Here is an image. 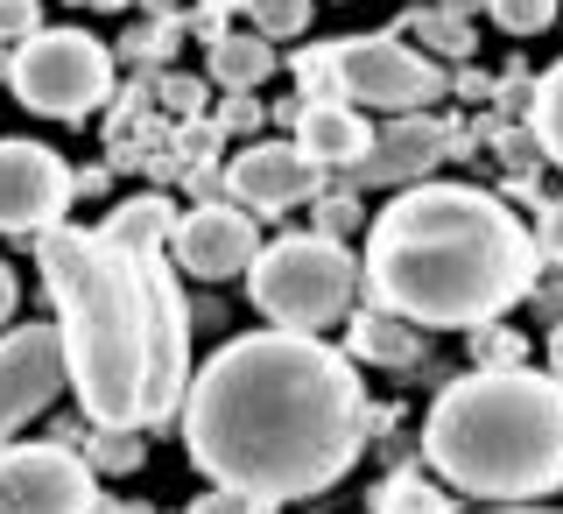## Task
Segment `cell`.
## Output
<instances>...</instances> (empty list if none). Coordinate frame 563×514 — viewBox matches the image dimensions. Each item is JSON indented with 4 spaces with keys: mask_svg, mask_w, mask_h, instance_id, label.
Masks as SVG:
<instances>
[{
    "mask_svg": "<svg viewBox=\"0 0 563 514\" xmlns=\"http://www.w3.org/2000/svg\"><path fill=\"white\" fill-rule=\"evenodd\" d=\"M422 451L472 501H542L563 486V381L528 367L451 381L430 402Z\"/></svg>",
    "mask_w": 563,
    "mask_h": 514,
    "instance_id": "277c9868",
    "label": "cell"
},
{
    "mask_svg": "<svg viewBox=\"0 0 563 514\" xmlns=\"http://www.w3.org/2000/svg\"><path fill=\"white\" fill-rule=\"evenodd\" d=\"M14 304H22V289H14V269H8V261H0V325H8V317H14Z\"/></svg>",
    "mask_w": 563,
    "mask_h": 514,
    "instance_id": "836d02e7",
    "label": "cell"
},
{
    "mask_svg": "<svg viewBox=\"0 0 563 514\" xmlns=\"http://www.w3.org/2000/svg\"><path fill=\"white\" fill-rule=\"evenodd\" d=\"M43 29V8H35V0H0V43H29V35Z\"/></svg>",
    "mask_w": 563,
    "mask_h": 514,
    "instance_id": "d4e9b609",
    "label": "cell"
},
{
    "mask_svg": "<svg viewBox=\"0 0 563 514\" xmlns=\"http://www.w3.org/2000/svg\"><path fill=\"white\" fill-rule=\"evenodd\" d=\"M536 254H550L556 269H563V198L542 205V233H536Z\"/></svg>",
    "mask_w": 563,
    "mask_h": 514,
    "instance_id": "f546056e",
    "label": "cell"
},
{
    "mask_svg": "<svg viewBox=\"0 0 563 514\" xmlns=\"http://www.w3.org/2000/svg\"><path fill=\"white\" fill-rule=\"evenodd\" d=\"M8 85L43 120H85L99 99H113V50L85 29H35L8 50Z\"/></svg>",
    "mask_w": 563,
    "mask_h": 514,
    "instance_id": "8992f818",
    "label": "cell"
},
{
    "mask_svg": "<svg viewBox=\"0 0 563 514\" xmlns=\"http://www.w3.org/2000/svg\"><path fill=\"white\" fill-rule=\"evenodd\" d=\"M366 381L310 331H246L190 374L184 451L211 486L254 501L331 493L366 451Z\"/></svg>",
    "mask_w": 563,
    "mask_h": 514,
    "instance_id": "6da1fadb",
    "label": "cell"
},
{
    "mask_svg": "<svg viewBox=\"0 0 563 514\" xmlns=\"http://www.w3.org/2000/svg\"><path fill=\"white\" fill-rule=\"evenodd\" d=\"M99 233L113 247H128V254H163V240L176 233V205L163 198V190H141V198H128Z\"/></svg>",
    "mask_w": 563,
    "mask_h": 514,
    "instance_id": "9a60e30c",
    "label": "cell"
},
{
    "mask_svg": "<svg viewBox=\"0 0 563 514\" xmlns=\"http://www.w3.org/2000/svg\"><path fill=\"white\" fill-rule=\"evenodd\" d=\"M254 128H261V106L246 99V92H233V99L219 106V134H254Z\"/></svg>",
    "mask_w": 563,
    "mask_h": 514,
    "instance_id": "f1b7e54d",
    "label": "cell"
},
{
    "mask_svg": "<svg viewBox=\"0 0 563 514\" xmlns=\"http://www.w3.org/2000/svg\"><path fill=\"white\" fill-rule=\"evenodd\" d=\"M198 8H211V14H233V8H246V0H198Z\"/></svg>",
    "mask_w": 563,
    "mask_h": 514,
    "instance_id": "74e56055",
    "label": "cell"
},
{
    "mask_svg": "<svg viewBox=\"0 0 563 514\" xmlns=\"http://www.w3.org/2000/svg\"><path fill=\"white\" fill-rule=\"evenodd\" d=\"M457 141H465V134H457L451 120L401 113L387 134H374V149H366V155H360V163H352L345 176H352V190H366V184H401V190H409L416 176H430L437 163H444Z\"/></svg>",
    "mask_w": 563,
    "mask_h": 514,
    "instance_id": "4fadbf2b",
    "label": "cell"
},
{
    "mask_svg": "<svg viewBox=\"0 0 563 514\" xmlns=\"http://www.w3.org/2000/svg\"><path fill=\"white\" fill-rule=\"evenodd\" d=\"M0 514H106V493L70 445H0Z\"/></svg>",
    "mask_w": 563,
    "mask_h": 514,
    "instance_id": "ba28073f",
    "label": "cell"
},
{
    "mask_svg": "<svg viewBox=\"0 0 563 514\" xmlns=\"http://www.w3.org/2000/svg\"><path fill=\"white\" fill-rule=\"evenodd\" d=\"M500 149H507V163H515V169H528V163L542 155V149H536V134H515V128L500 134Z\"/></svg>",
    "mask_w": 563,
    "mask_h": 514,
    "instance_id": "1f68e13d",
    "label": "cell"
},
{
    "mask_svg": "<svg viewBox=\"0 0 563 514\" xmlns=\"http://www.w3.org/2000/svg\"><path fill=\"white\" fill-rule=\"evenodd\" d=\"M92 472H134L141 466V437L134 430H92Z\"/></svg>",
    "mask_w": 563,
    "mask_h": 514,
    "instance_id": "603a6c76",
    "label": "cell"
},
{
    "mask_svg": "<svg viewBox=\"0 0 563 514\" xmlns=\"http://www.w3.org/2000/svg\"><path fill=\"white\" fill-rule=\"evenodd\" d=\"M254 254H261V233H254V211H240V205H198L169 233V269L205 275V282L246 275Z\"/></svg>",
    "mask_w": 563,
    "mask_h": 514,
    "instance_id": "8fae6325",
    "label": "cell"
},
{
    "mask_svg": "<svg viewBox=\"0 0 563 514\" xmlns=\"http://www.w3.org/2000/svg\"><path fill=\"white\" fill-rule=\"evenodd\" d=\"M225 190L246 211H282V205H303L324 190V169L310 163L296 141H246V149L225 163Z\"/></svg>",
    "mask_w": 563,
    "mask_h": 514,
    "instance_id": "7c38bea8",
    "label": "cell"
},
{
    "mask_svg": "<svg viewBox=\"0 0 563 514\" xmlns=\"http://www.w3.org/2000/svg\"><path fill=\"white\" fill-rule=\"evenodd\" d=\"M339 99L374 113H422L430 99H444V70L395 35H352L339 43Z\"/></svg>",
    "mask_w": 563,
    "mask_h": 514,
    "instance_id": "52a82bcc",
    "label": "cell"
},
{
    "mask_svg": "<svg viewBox=\"0 0 563 514\" xmlns=\"http://www.w3.org/2000/svg\"><path fill=\"white\" fill-rule=\"evenodd\" d=\"M550 381H563V317H556V331H550Z\"/></svg>",
    "mask_w": 563,
    "mask_h": 514,
    "instance_id": "e575fe53",
    "label": "cell"
},
{
    "mask_svg": "<svg viewBox=\"0 0 563 514\" xmlns=\"http://www.w3.org/2000/svg\"><path fill=\"white\" fill-rule=\"evenodd\" d=\"M64 346L57 325H14V339H0V445L22 423H35L49 402L64 395Z\"/></svg>",
    "mask_w": 563,
    "mask_h": 514,
    "instance_id": "30bf717a",
    "label": "cell"
},
{
    "mask_svg": "<svg viewBox=\"0 0 563 514\" xmlns=\"http://www.w3.org/2000/svg\"><path fill=\"white\" fill-rule=\"evenodd\" d=\"M246 22H254L261 43H282V35L310 29V0H246Z\"/></svg>",
    "mask_w": 563,
    "mask_h": 514,
    "instance_id": "ffe728a7",
    "label": "cell"
},
{
    "mask_svg": "<svg viewBox=\"0 0 563 514\" xmlns=\"http://www.w3.org/2000/svg\"><path fill=\"white\" fill-rule=\"evenodd\" d=\"M486 8H493V22L507 35H536V29L556 22V0H486Z\"/></svg>",
    "mask_w": 563,
    "mask_h": 514,
    "instance_id": "cb8c5ba5",
    "label": "cell"
},
{
    "mask_svg": "<svg viewBox=\"0 0 563 514\" xmlns=\"http://www.w3.org/2000/svg\"><path fill=\"white\" fill-rule=\"evenodd\" d=\"M444 14H457V22H472V8H486V0H437Z\"/></svg>",
    "mask_w": 563,
    "mask_h": 514,
    "instance_id": "8d00e7d4",
    "label": "cell"
},
{
    "mask_svg": "<svg viewBox=\"0 0 563 514\" xmlns=\"http://www.w3.org/2000/svg\"><path fill=\"white\" fill-rule=\"evenodd\" d=\"M296 85H303V99H339V43L303 50L296 57Z\"/></svg>",
    "mask_w": 563,
    "mask_h": 514,
    "instance_id": "7402d4cb",
    "label": "cell"
},
{
    "mask_svg": "<svg viewBox=\"0 0 563 514\" xmlns=\"http://www.w3.org/2000/svg\"><path fill=\"white\" fill-rule=\"evenodd\" d=\"M289 128H296V149H303L317 169H352L374 149V128H366L360 106H345V99H303V113H296Z\"/></svg>",
    "mask_w": 563,
    "mask_h": 514,
    "instance_id": "5bb4252c",
    "label": "cell"
},
{
    "mask_svg": "<svg viewBox=\"0 0 563 514\" xmlns=\"http://www.w3.org/2000/svg\"><path fill=\"white\" fill-rule=\"evenodd\" d=\"M536 233L479 184H409L366 233V289L387 317L430 331H486L536 289Z\"/></svg>",
    "mask_w": 563,
    "mask_h": 514,
    "instance_id": "3957f363",
    "label": "cell"
},
{
    "mask_svg": "<svg viewBox=\"0 0 563 514\" xmlns=\"http://www.w3.org/2000/svg\"><path fill=\"white\" fill-rule=\"evenodd\" d=\"M479 374H507V367H528L521 360V339H515V331H479Z\"/></svg>",
    "mask_w": 563,
    "mask_h": 514,
    "instance_id": "484cf974",
    "label": "cell"
},
{
    "mask_svg": "<svg viewBox=\"0 0 563 514\" xmlns=\"http://www.w3.org/2000/svg\"><path fill=\"white\" fill-rule=\"evenodd\" d=\"M0 85H8V43H0Z\"/></svg>",
    "mask_w": 563,
    "mask_h": 514,
    "instance_id": "60d3db41",
    "label": "cell"
},
{
    "mask_svg": "<svg viewBox=\"0 0 563 514\" xmlns=\"http://www.w3.org/2000/svg\"><path fill=\"white\" fill-rule=\"evenodd\" d=\"M246 296H254V310L268 317L275 331H324L339 325L352 310V296H360V261H352V247L324 240V233H282L254 254V269H246Z\"/></svg>",
    "mask_w": 563,
    "mask_h": 514,
    "instance_id": "5b68a950",
    "label": "cell"
},
{
    "mask_svg": "<svg viewBox=\"0 0 563 514\" xmlns=\"http://www.w3.org/2000/svg\"><path fill=\"white\" fill-rule=\"evenodd\" d=\"M528 92H536L528 78H500V113H528Z\"/></svg>",
    "mask_w": 563,
    "mask_h": 514,
    "instance_id": "d6a6232c",
    "label": "cell"
},
{
    "mask_svg": "<svg viewBox=\"0 0 563 514\" xmlns=\"http://www.w3.org/2000/svg\"><path fill=\"white\" fill-rule=\"evenodd\" d=\"M211 78L233 85V92H254L261 78H275V43H261L254 29H246V35H219V43H211Z\"/></svg>",
    "mask_w": 563,
    "mask_h": 514,
    "instance_id": "e0dca14e",
    "label": "cell"
},
{
    "mask_svg": "<svg viewBox=\"0 0 563 514\" xmlns=\"http://www.w3.org/2000/svg\"><path fill=\"white\" fill-rule=\"evenodd\" d=\"M190 514H268V501H254V493H233V486H211L190 501Z\"/></svg>",
    "mask_w": 563,
    "mask_h": 514,
    "instance_id": "4316f807",
    "label": "cell"
},
{
    "mask_svg": "<svg viewBox=\"0 0 563 514\" xmlns=\"http://www.w3.org/2000/svg\"><path fill=\"white\" fill-rule=\"evenodd\" d=\"M35 269L57 304L64 374L92 430H148L184 409L190 310L163 254H128L85 226L35 233Z\"/></svg>",
    "mask_w": 563,
    "mask_h": 514,
    "instance_id": "7a4b0ae2",
    "label": "cell"
},
{
    "mask_svg": "<svg viewBox=\"0 0 563 514\" xmlns=\"http://www.w3.org/2000/svg\"><path fill=\"white\" fill-rule=\"evenodd\" d=\"M422 352V339L401 317H387V310H360L352 317V346H345V360L360 367V360H374V367H409Z\"/></svg>",
    "mask_w": 563,
    "mask_h": 514,
    "instance_id": "2e32d148",
    "label": "cell"
},
{
    "mask_svg": "<svg viewBox=\"0 0 563 514\" xmlns=\"http://www.w3.org/2000/svg\"><path fill=\"white\" fill-rule=\"evenodd\" d=\"M507 514H556V507H507Z\"/></svg>",
    "mask_w": 563,
    "mask_h": 514,
    "instance_id": "ab89813d",
    "label": "cell"
},
{
    "mask_svg": "<svg viewBox=\"0 0 563 514\" xmlns=\"http://www.w3.org/2000/svg\"><path fill=\"white\" fill-rule=\"evenodd\" d=\"M528 120H536V149L542 163L563 169V57L536 78V92H528Z\"/></svg>",
    "mask_w": 563,
    "mask_h": 514,
    "instance_id": "ac0fdd59",
    "label": "cell"
},
{
    "mask_svg": "<svg viewBox=\"0 0 563 514\" xmlns=\"http://www.w3.org/2000/svg\"><path fill=\"white\" fill-rule=\"evenodd\" d=\"M163 99H169L176 113L190 120V113H198V106H205V85H198V78H169V85H163Z\"/></svg>",
    "mask_w": 563,
    "mask_h": 514,
    "instance_id": "4dcf8cb0",
    "label": "cell"
},
{
    "mask_svg": "<svg viewBox=\"0 0 563 514\" xmlns=\"http://www.w3.org/2000/svg\"><path fill=\"white\" fill-rule=\"evenodd\" d=\"M374 514H451V493L422 472H387L374 486Z\"/></svg>",
    "mask_w": 563,
    "mask_h": 514,
    "instance_id": "d6986e66",
    "label": "cell"
},
{
    "mask_svg": "<svg viewBox=\"0 0 563 514\" xmlns=\"http://www.w3.org/2000/svg\"><path fill=\"white\" fill-rule=\"evenodd\" d=\"M70 198H78V184H70L57 149L0 141V233H49V226H64Z\"/></svg>",
    "mask_w": 563,
    "mask_h": 514,
    "instance_id": "9c48e42d",
    "label": "cell"
},
{
    "mask_svg": "<svg viewBox=\"0 0 563 514\" xmlns=\"http://www.w3.org/2000/svg\"><path fill=\"white\" fill-rule=\"evenodd\" d=\"M85 8H134V0H85Z\"/></svg>",
    "mask_w": 563,
    "mask_h": 514,
    "instance_id": "f35d334b",
    "label": "cell"
},
{
    "mask_svg": "<svg viewBox=\"0 0 563 514\" xmlns=\"http://www.w3.org/2000/svg\"><path fill=\"white\" fill-rule=\"evenodd\" d=\"M430 50H444V57H472V22H457V14H444V8H430V14H416L409 22Z\"/></svg>",
    "mask_w": 563,
    "mask_h": 514,
    "instance_id": "44dd1931",
    "label": "cell"
},
{
    "mask_svg": "<svg viewBox=\"0 0 563 514\" xmlns=\"http://www.w3.org/2000/svg\"><path fill=\"white\" fill-rule=\"evenodd\" d=\"M352 226H360V205H352V190H345V198H324V205H317V233H324V240L352 233Z\"/></svg>",
    "mask_w": 563,
    "mask_h": 514,
    "instance_id": "83f0119b",
    "label": "cell"
},
{
    "mask_svg": "<svg viewBox=\"0 0 563 514\" xmlns=\"http://www.w3.org/2000/svg\"><path fill=\"white\" fill-rule=\"evenodd\" d=\"M198 35H205V43H219V35H225V14L205 8V14H198Z\"/></svg>",
    "mask_w": 563,
    "mask_h": 514,
    "instance_id": "d590c367",
    "label": "cell"
}]
</instances>
